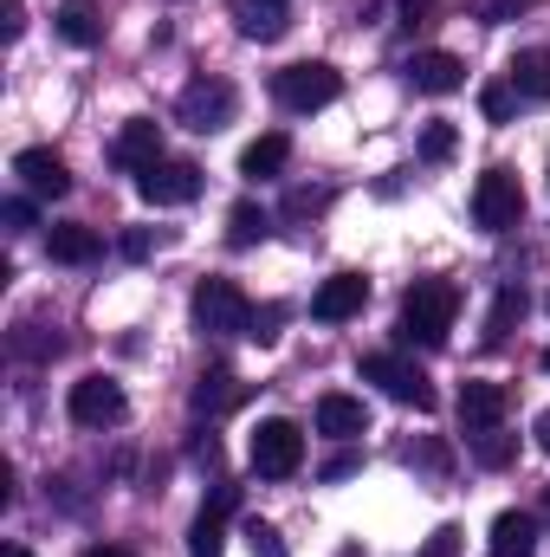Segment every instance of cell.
Wrapping results in <instances>:
<instances>
[{
    "mask_svg": "<svg viewBox=\"0 0 550 557\" xmlns=\"http://www.w3.org/2000/svg\"><path fill=\"white\" fill-rule=\"evenodd\" d=\"M453 149H460V131H453L447 117H434V124L421 131V162H447Z\"/></svg>",
    "mask_w": 550,
    "mask_h": 557,
    "instance_id": "28",
    "label": "cell"
},
{
    "mask_svg": "<svg viewBox=\"0 0 550 557\" xmlns=\"http://www.w3.org/2000/svg\"><path fill=\"white\" fill-rule=\"evenodd\" d=\"M0 221H7V227H13V234H26V227H33V221H39V208H33V201H26V195H13V201H7V208H0Z\"/></svg>",
    "mask_w": 550,
    "mask_h": 557,
    "instance_id": "32",
    "label": "cell"
},
{
    "mask_svg": "<svg viewBox=\"0 0 550 557\" xmlns=\"http://www.w3.org/2000/svg\"><path fill=\"white\" fill-rule=\"evenodd\" d=\"M0 26H7V39H20L26 33V7L20 0H0Z\"/></svg>",
    "mask_w": 550,
    "mask_h": 557,
    "instance_id": "37",
    "label": "cell"
},
{
    "mask_svg": "<svg viewBox=\"0 0 550 557\" xmlns=\"http://www.w3.org/2000/svg\"><path fill=\"white\" fill-rule=\"evenodd\" d=\"M285 7H273V0H240V33L247 39H285Z\"/></svg>",
    "mask_w": 550,
    "mask_h": 557,
    "instance_id": "24",
    "label": "cell"
},
{
    "mask_svg": "<svg viewBox=\"0 0 550 557\" xmlns=\"http://www.w3.org/2000/svg\"><path fill=\"white\" fill-rule=\"evenodd\" d=\"M13 350L39 363V357H59V350H65V337H46L39 324H26V331H13Z\"/></svg>",
    "mask_w": 550,
    "mask_h": 557,
    "instance_id": "29",
    "label": "cell"
},
{
    "mask_svg": "<svg viewBox=\"0 0 550 557\" xmlns=\"http://www.w3.org/2000/svg\"><path fill=\"white\" fill-rule=\"evenodd\" d=\"M357 467H363V454H330V460H324V480H350Z\"/></svg>",
    "mask_w": 550,
    "mask_h": 557,
    "instance_id": "36",
    "label": "cell"
},
{
    "mask_svg": "<svg viewBox=\"0 0 550 557\" xmlns=\"http://www.w3.org/2000/svg\"><path fill=\"white\" fill-rule=\"evenodd\" d=\"M473 221H479L486 234H512V227L525 221V188H518L512 169H486V175L473 182Z\"/></svg>",
    "mask_w": 550,
    "mask_h": 557,
    "instance_id": "4",
    "label": "cell"
},
{
    "mask_svg": "<svg viewBox=\"0 0 550 557\" xmlns=\"http://www.w3.org/2000/svg\"><path fill=\"white\" fill-rule=\"evenodd\" d=\"M111 162H117L124 175H142L149 162H162V124H155V117H130V124L111 137Z\"/></svg>",
    "mask_w": 550,
    "mask_h": 557,
    "instance_id": "11",
    "label": "cell"
},
{
    "mask_svg": "<svg viewBox=\"0 0 550 557\" xmlns=\"http://www.w3.org/2000/svg\"><path fill=\"white\" fill-rule=\"evenodd\" d=\"M273 7H285V0H273Z\"/></svg>",
    "mask_w": 550,
    "mask_h": 557,
    "instance_id": "43",
    "label": "cell"
},
{
    "mask_svg": "<svg viewBox=\"0 0 550 557\" xmlns=\"http://www.w3.org/2000/svg\"><path fill=\"white\" fill-rule=\"evenodd\" d=\"M273 98L285 104V111L311 117V111H324V104H337V98H343V78H337V65L304 59V65H285V72H273Z\"/></svg>",
    "mask_w": 550,
    "mask_h": 557,
    "instance_id": "2",
    "label": "cell"
},
{
    "mask_svg": "<svg viewBox=\"0 0 550 557\" xmlns=\"http://www.w3.org/2000/svg\"><path fill=\"white\" fill-rule=\"evenodd\" d=\"M466 441H473V460H479V467H492V473L518 460V434H505V421H499V428H473Z\"/></svg>",
    "mask_w": 550,
    "mask_h": 557,
    "instance_id": "22",
    "label": "cell"
},
{
    "mask_svg": "<svg viewBox=\"0 0 550 557\" xmlns=\"http://www.w3.org/2000/svg\"><path fill=\"white\" fill-rule=\"evenodd\" d=\"M98 247H104L98 227H78V221H72V227H46V253H52L59 267H91Z\"/></svg>",
    "mask_w": 550,
    "mask_h": 557,
    "instance_id": "19",
    "label": "cell"
},
{
    "mask_svg": "<svg viewBox=\"0 0 550 557\" xmlns=\"http://www.w3.org/2000/svg\"><path fill=\"white\" fill-rule=\"evenodd\" d=\"M317 434H330V441H363V434H370V409H363L357 396L330 389V396H317Z\"/></svg>",
    "mask_w": 550,
    "mask_h": 557,
    "instance_id": "15",
    "label": "cell"
},
{
    "mask_svg": "<svg viewBox=\"0 0 550 557\" xmlns=\"http://www.w3.org/2000/svg\"><path fill=\"white\" fill-rule=\"evenodd\" d=\"M532 434H538V447H545V454H550V409H545V416H538V428H532Z\"/></svg>",
    "mask_w": 550,
    "mask_h": 557,
    "instance_id": "40",
    "label": "cell"
},
{
    "mask_svg": "<svg viewBox=\"0 0 550 557\" xmlns=\"http://www.w3.org/2000/svg\"><path fill=\"white\" fill-rule=\"evenodd\" d=\"M486 552L492 557H538V519H532V512H499Z\"/></svg>",
    "mask_w": 550,
    "mask_h": 557,
    "instance_id": "18",
    "label": "cell"
},
{
    "mask_svg": "<svg viewBox=\"0 0 550 557\" xmlns=\"http://www.w3.org/2000/svg\"><path fill=\"white\" fill-rule=\"evenodd\" d=\"M78 557H130V552H117V545H85Z\"/></svg>",
    "mask_w": 550,
    "mask_h": 557,
    "instance_id": "39",
    "label": "cell"
},
{
    "mask_svg": "<svg viewBox=\"0 0 550 557\" xmlns=\"http://www.w3.org/2000/svg\"><path fill=\"white\" fill-rule=\"evenodd\" d=\"M421 557H460V525H440L434 539H427V552Z\"/></svg>",
    "mask_w": 550,
    "mask_h": 557,
    "instance_id": "34",
    "label": "cell"
},
{
    "mask_svg": "<svg viewBox=\"0 0 550 557\" xmlns=\"http://www.w3.org/2000/svg\"><path fill=\"white\" fill-rule=\"evenodd\" d=\"M460 421H466V434L473 428H499L505 421V389L499 383H466L460 389Z\"/></svg>",
    "mask_w": 550,
    "mask_h": 557,
    "instance_id": "20",
    "label": "cell"
},
{
    "mask_svg": "<svg viewBox=\"0 0 550 557\" xmlns=\"http://www.w3.org/2000/svg\"><path fill=\"white\" fill-rule=\"evenodd\" d=\"M52 26H59L65 46H98V39H104V7H98V0H59Z\"/></svg>",
    "mask_w": 550,
    "mask_h": 557,
    "instance_id": "16",
    "label": "cell"
},
{
    "mask_svg": "<svg viewBox=\"0 0 550 557\" xmlns=\"http://www.w3.org/2000/svg\"><path fill=\"white\" fill-rule=\"evenodd\" d=\"M137 195L149 208H188L201 195V169L188 156H162V162H149L137 175Z\"/></svg>",
    "mask_w": 550,
    "mask_h": 557,
    "instance_id": "8",
    "label": "cell"
},
{
    "mask_svg": "<svg viewBox=\"0 0 550 557\" xmlns=\"http://www.w3.org/2000/svg\"><path fill=\"white\" fill-rule=\"evenodd\" d=\"M396 7H402V26H427L440 0H396Z\"/></svg>",
    "mask_w": 550,
    "mask_h": 557,
    "instance_id": "35",
    "label": "cell"
},
{
    "mask_svg": "<svg viewBox=\"0 0 550 557\" xmlns=\"http://www.w3.org/2000/svg\"><path fill=\"white\" fill-rule=\"evenodd\" d=\"M195 324L208 337H247L253 331V305L234 278H201L195 285Z\"/></svg>",
    "mask_w": 550,
    "mask_h": 557,
    "instance_id": "3",
    "label": "cell"
},
{
    "mask_svg": "<svg viewBox=\"0 0 550 557\" xmlns=\"http://www.w3.org/2000/svg\"><path fill=\"white\" fill-rule=\"evenodd\" d=\"M124 253H130V260H142V253H149V234H142V227H137V234H124Z\"/></svg>",
    "mask_w": 550,
    "mask_h": 557,
    "instance_id": "38",
    "label": "cell"
},
{
    "mask_svg": "<svg viewBox=\"0 0 550 557\" xmlns=\"http://www.w3.org/2000/svg\"><path fill=\"white\" fill-rule=\"evenodd\" d=\"M512 85H518V98L550 104V46H525V52L512 59Z\"/></svg>",
    "mask_w": 550,
    "mask_h": 557,
    "instance_id": "21",
    "label": "cell"
},
{
    "mask_svg": "<svg viewBox=\"0 0 550 557\" xmlns=\"http://www.w3.org/2000/svg\"><path fill=\"white\" fill-rule=\"evenodd\" d=\"M0 557H33V552H26V545H7V552H0Z\"/></svg>",
    "mask_w": 550,
    "mask_h": 557,
    "instance_id": "42",
    "label": "cell"
},
{
    "mask_svg": "<svg viewBox=\"0 0 550 557\" xmlns=\"http://www.w3.org/2000/svg\"><path fill=\"white\" fill-rule=\"evenodd\" d=\"M453 318H460V285H447V278H414L409 292H402V337L421 344V350H440L447 331H453Z\"/></svg>",
    "mask_w": 550,
    "mask_h": 557,
    "instance_id": "1",
    "label": "cell"
},
{
    "mask_svg": "<svg viewBox=\"0 0 550 557\" xmlns=\"http://www.w3.org/2000/svg\"><path fill=\"white\" fill-rule=\"evenodd\" d=\"M285 162H291V137H285V131H266V137H253L240 149V175H247V182H273Z\"/></svg>",
    "mask_w": 550,
    "mask_h": 557,
    "instance_id": "17",
    "label": "cell"
},
{
    "mask_svg": "<svg viewBox=\"0 0 550 557\" xmlns=\"http://www.w3.org/2000/svg\"><path fill=\"white\" fill-rule=\"evenodd\" d=\"M518 318H525V285H505L499 305H492V318H486V344H505Z\"/></svg>",
    "mask_w": 550,
    "mask_h": 557,
    "instance_id": "26",
    "label": "cell"
},
{
    "mask_svg": "<svg viewBox=\"0 0 550 557\" xmlns=\"http://www.w3.org/2000/svg\"><path fill=\"white\" fill-rule=\"evenodd\" d=\"M13 175H20L26 195H46V201H59V195L72 188V169H65L59 149H20V156H13Z\"/></svg>",
    "mask_w": 550,
    "mask_h": 557,
    "instance_id": "10",
    "label": "cell"
},
{
    "mask_svg": "<svg viewBox=\"0 0 550 557\" xmlns=\"http://www.w3.org/2000/svg\"><path fill=\"white\" fill-rule=\"evenodd\" d=\"M370 305V278L363 273H330L317 285V298H311V318H324V324H343V318H357Z\"/></svg>",
    "mask_w": 550,
    "mask_h": 557,
    "instance_id": "12",
    "label": "cell"
},
{
    "mask_svg": "<svg viewBox=\"0 0 550 557\" xmlns=\"http://www.w3.org/2000/svg\"><path fill=\"white\" fill-rule=\"evenodd\" d=\"M247 454H253V473H260V480H291V473L304 467V434H298V421L273 416V421L253 428Z\"/></svg>",
    "mask_w": 550,
    "mask_h": 557,
    "instance_id": "6",
    "label": "cell"
},
{
    "mask_svg": "<svg viewBox=\"0 0 550 557\" xmlns=\"http://www.w3.org/2000/svg\"><path fill=\"white\" fill-rule=\"evenodd\" d=\"M402 78H409L421 98H447V91L466 85V65H460L453 52H414L409 65H402Z\"/></svg>",
    "mask_w": 550,
    "mask_h": 557,
    "instance_id": "13",
    "label": "cell"
},
{
    "mask_svg": "<svg viewBox=\"0 0 550 557\" xmlns=\"http://www.w3.org/2000/svg\"><path fill=\"white\" fill-rule=\"evenodd\" d=\"M324 201H330V188H291V195H285V208H291V214H317Z\"/></svg>",
    "mask_w": 550,
    "mask_h": 557,
    "instance_id": "33",
    "label": "cell"
},
{
    "mask_svg": "<svg viewBox=\"0 0 550 557\" xmlns=\"http://www.w3.org/2000/svg\"><path fill=\"white\" fill-rule=\"evenodd\" d=\"M545 311H550V298H545Z\"/></svg>",
    "mask_w": 550,
    "mask_h": 557,
    "instance_id": "44",
    "label": "cell"
},
{
    "mask_svg": "<svg viewBox=\"0 0 550 557\" xmlns=\"http://www.w3.org/2000/svg\"><path fill=\"white\" fill-rule=\"evenodd\" d=\"M234 403H240L234 370H208V376L195 383V416H221V409H234Z\"/></svg>",
    "mask_w": 550,
    "mask_h": 557,
    "instance_id": "23",
    "label": "cell"
},
{
    "mask_svg": "<svg viewBox=\"0 0 550 557\" xmlns=\"http://www.w3.org/2000/svg\"><path fill=\"white\" fill-rule=\"evenodd\" d=\"M234 111H240V91L227 85V78H195L182 98H175V117L188 124V131H227L234 124Z\"/></svg>",
    "mask_w": 550,
    "mask_h": 557,
    "instance_id": "7",
    "label": "cell"
},
{
    "mask_svg": "<svg viewBox=\"0 0 550 557\" xmlns=\"http://www.w3.org/2000/svg\"><path fill=\"white\" fill-rule=\"evenodd\" d=\"M525 7H532V0H473V7H466V13H473V20H479V26H505V20H518V13H525Z\"/></svg>",
    "mask_w": 550,
    "mask_h": 557,
    "instance_id": "30",
    "label": "cell"
},
{
    "mask_svg": "<svg viewBox=\"0 0 550 557\" xmlns=\"http://www.w3.org/2000/svg\"><path fill=\"white\" fill-rule=\"evenodd\" d=\"M363 383H376L389 403H402V409H414V416H427V409H434V383L414 370L409 357H396V350L363 357Z\"/></svg>",
    "mask_w": 550,
    "mask_h": 557,
    "instance_id": "5",
    "label": "cell"
},
{
    "mask_svg": "<svg viewBox=\"0 0 550 557\" xmlns=\"http://www.w3.org/2000/svg\"><path fill=\"white\" fill-rule=\"evenodd\" d=\"M479 111H486V124H512V111H518V85H512V78L486 85V91H479Z\"/></svg>",
    "mask_w": 550,
    "mask_h": 557,
    "instance_id": "27",
    "label": "cell"
},
{
    "mask_svg": "<svg viewBox=\"0 0 550 557\" xmlns=\"http://www.w3.org/2000/svg\"><path fill=\"white\" fill-rule=\"evenodd\" d=\"M227 512H234V486H214V499L188 525V557H221V545H227Z\"/></svg>",
    "mask_w": 550,
    "mask_h": 557,
    "instance_id": "14",
    "label": "cell"
},
{
    "mask_svg": "<svg viewBox=\"0 0 550 557\" xmlns=\"http://www.w3.org/2000/svg\"><path fill=\"white\" fill-rule=\"evenodd\" d=\"M65 409L78 428H117V421L130 416V403H124V383L117 376H78L72 383V396H65Z\"/></svg>",
    "mask_w": 550,
    "mask_h": 557,
    "instance_id": "9",
    "label": "cell"
},
{
    "mask_svg": "<svg viewBox=\"0 0 550 557\" xmlns=\"http://www.w3.org/2000/svg\"><path fill=\"white\" fill-rule=\"evenodd\" d=\"M266 227H273V214H266L260 201H240V208L227 214V240H234V247H253V240H266Z\"/></svg>",
    "mask_w": 550,
    "mask_h": 557,
    "instance_id": "25",
    "label": "cell"
},
{
    "mask_svg": "<svg viewBox=\"0 0 550 557\" xmlns=\"http://www.w3.org/2000/svg\"><path fill=\"white\" fill-rule=\"evenodd\" d=\"M247 545H253V557H285V539H278L273 525H260V519L247 525Z\"/></svg>",
    "mask_w": 550,
    "mask_h": 557,
    "instance_id": "31",
    "label": "cell"
},
{
    "mask_svg": "<svg viewBox=\"0 0 550 557\" xmlns=\"http://www.w3.org/2000/svg\"><path fill=\"white\" fill-rule=\"evenodd\" d=\"M538 525H550V486H545V499H538Z\"/></svg>",
    "mask_w": 550,
    "mask_h": 557,
    "instance_id": "41",
    "label": "cell"
}]
</instances>
